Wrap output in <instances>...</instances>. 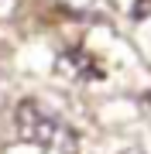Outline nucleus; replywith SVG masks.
<instances>
[{
	"label": "nucleus",
	"mask_w": 151,
	"mask_h": 154,
	"mask_svg": "<svg viewBox=\"0 0 151 154\" xmlns=\"http://www.w3.org/2000/svg\"><path fill=\"white\" fill-rule=\"evenodd\" d=\"M14 127L24 144H34L41 154H79V134L38 99H21L14 110Z\"/></svg>",
	"instance_id": "obj_1"
},
{
	"label": "nucleus",
	"mask_w": 151,
	"mask_h": 154,
	"mask_svg": "<svg viewBox=\"0 0 151 154\" xmlns=\"http://www.w3.org/2000/svg\"><path fill=\"white\" fill-rule=\"evenodd\" d=\"M148 103H151V93H148Z\"/></svg>",
	"instance_id": "obj_4"
},
{
	"label": "nucleus",
	"mask_w": 151,
	"mask_h": 154,
	"mask_svg": "<svg viewBox=\"0 0 151 154\" xmlns=\"http://www.w3.org/2000/svg\"><path fill=\"white\" fill-rule=\"evenodd\" d=\"M151 14V0H134V7H131V17L134 21H141V17Z\"/></svg>",
	"instance_id": "obj_3"
},
{
	"label": "nucleus",
	"mask_w": 151,
	"mask_h": 154,
	"mask_svg": "<svg viewBox=\"0 0 151 154\" xmlns=\"http://www.w3.org/2000/svg\"><path fill=\"white\" fill-rule=\"evenodd\" d=\"M55 72L62 79H72V82H100V79H106L100 58H93L86 48H65L55 58Z\"/></svg>",
	"instance_id": "obj_2"
}]
</instances>
